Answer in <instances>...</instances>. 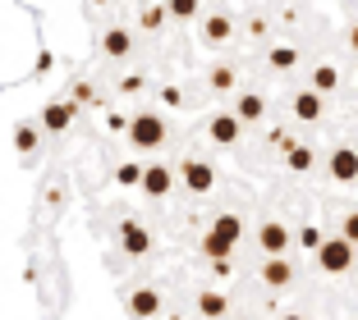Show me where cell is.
<instances>
[{"label":"cell","mask_w":358,"mask_h":320,"mask_svg":"<svg viewBox=\"0 0 358 320\" xmlns=\"http://www.w3.org/2000/svg\"><path fill=\"white\" fill-rule=\"evenodd\" d=\"M280 320H303V316H280Z\"/></svg>","instance_id":"cell-30"},{"label":"cell","mask_w":358,"mask_h":320,"mask_svg":"<svg viewBox=\"0 0 358 320\" xmlns=\"http://www.w3.org/2000/svg\"><path fill=\"white\" fill-rule=\"evenodd\" d=\"M170 320H179V316H170Z\"/></svg>","instance_id":"cell-31"},{"label":"cell","mask_w":358,"mask_h":320,"mask_svg":"<svg viewBox=\"0 0 358 320\" xmlns=\"http://www.w3.org/2000/svg\"><path fill=\"white\" fill-rule=\"evenodd\" d=\"M294 119H303V124L322 119V96H317V92H299L294 96Z\"/></svg>","instance_id":"cell-18"},{"label":"cell","mask_w":358,"mask_h":320,"mask_svg":"<svg viewBox=\"0 0 358 320\" xmlns=\"http://www.w3.org/2000/svg\"><path fill=\"white\" fill-rule=\"evenodd\" d=\"M129 316H134V320L161 316V293L157 289H134V293H129Z\"/></svg>","instance_id":"cell-8"},{"label":"cell","mask_w":358,"mask_h":320,"mask_svg":"<svg viewBox=\"0 0 358 320\" xmlns=\"http://www.w3.org/2000/svg\"><path fill=\"white\" fill-rule=\"evenodd\" d=\"M138 178H143V165H134V160H124V165L115 169V183H124V188H134Z\"/></svg>","instance_id":"cell-25"},{"label":"cell","mask_w":358,"mask_h":320,"mask_svg":"<svg viewBox=\"0 0 358 320\" xmlns=\"http://www.w3.org/2000/svg\"><path fill=\"white\" fill-rule=\"evenodd\" d=\"M129 46H134V37H129L124 28H110V32L101 37V51L110 55V60H124V55H129Z\"/></svg>","instance_id":"cell-17"},{"label":"cell","mask_w":358,"mask_h":320,"mask_svg":"<svg viewBox=\"0 0 358 320\" xmlns=\"http://www.w3.org/2000/svg\"><path fill=\"white\" fill-rule=\"evenodd\" d=\"M230 114L239 119V124H257V119L266 114V101H262L257 92H243V96H239V105H234Z\"/></svg>","instance_id":"cell-12"},{"label":"cell","mask_w":358,"mask_h":320,"mask_svg":"<svg viewBox=\"0 0 358 320\" xmlns=\"http://www.w3.org/2000/svg\"><path fill=\"white\" fill-rule=\"evenodd\" d=\"M257 243H262L266 257H285V252H289V229H285L280 220H266V224L257 229Z\"/></svg>","instance_id":"cell-5"},{"label":"cell","mask_w":358,"mask_h":320,"mask_svg":"<svg viewBox=\"0 0 358 320\" xmlns=\"http://www.w3.org/2000/svg\"><path fill=\"white\" fill-rule=\"evenodd\" d=\"M262 279L271 284V289H285V284L294 279V266H289L285 257H266V261H262Z\"/></svg>","instance_id":"cell-13"},{"label":"cell","mask_w":358,"mask_h":320,"mask_svg":"<svg viewBox=\"0 0 358 320\" xmlns=\"http://www.w3.org/2000/svg\"><path fill=\"white\" fill-rule=\"evenodd\" d=\"M230 32H234L230 14H207V19H202V37H207V42H230Z\"/></svg>","instance_id":"cell-15"},{"label":"cell","mask_w":358,"mask_h":320,"mask_svg":"<svg viewBox=\"0 0 358 320\" xmlns=\"http://www.w3.org/2000/svg\"><path fill=\"white\" fill-rule=\"evenodd\" d=\"M120 247H124L129 257H148V252H152V234H148V224H138V220H124V224H120Z\"/></svg>","instance_id":"cell-4"},{"label":"cell","mask_w":358,"mask_h":320,"mask_svg":"<svg viewBox=\"0 0 358 320\" xmlns=\"http://www.w3.org/2000/svg\"><path fill=\"white\" fill-rule=\"evenodd\" d=\"M349 46H354V51H358V23H354V28H349Z\"/></svg>","instance_id":"cell-29"},{"label":"cell","mask_w":358,"mask_h":320,"mask_svg":"<svg viewBox=\"0 0 358 320\" xmlns=\"http://www.w3.org/2000/svg\"><path fill=\"white\" fill-rule=\"evenodd\" d=\"M207 234H216L221 243H230V247H234V243L243 238V215L225 211V215H216V220H211V229H207Z\"/></svg>","instance_id":"cell-11"},{"label":"cell","mask_w":358,"mask_h":320,"mask_svg":"<svg viewBox=\"0 0 358 320\" xmlns=\"http://www.w3.org/2000/svg\"><path fill=\"white\" fill-rule=\"evenodd\" d=\"M266 60H271V69H294V64H299V51H294V46H271V55H266Z\"/></svg>","instance_id":"cell-20"},{"label":"cell","mask_w":358,"mask_h":320,"mask_svg":"<svg viewBox=\"0 0 358 320\" xmlns=\"http://www.w3.org/2000/svg\"><path fill=\"white\" fill-rule=\"evenodd\" d=\"M74 101H51V105H46V110H42V128H51V133H64V128H69V124H74Z\"/></svg>","instance_id":"cell-10"},{"label":"cell","mask_w":358,"mask_h":320,"mask_svg":"<svg viewBox=\"0 0 358 320\" xmlns=\"http://www.w3.org/2000/svg\"><path fill=\"white\" fill-rule=\"evenodd\" d=\"M129 142H134L138 151L161 146V142H166V114H152V110L134 114V119H129Z\"/></svg>","instance_id":"cell-1"},{"label":"cell","mask_w":358,"mask_h":320,"mask_svg":"<svg viewBox=\"0 0 358 320\" xmlns=\"http://www.w3.org/2000/svg\"><path fill=\"white\" fill-rule=\"evenodd\" d=\"M239 119H234V114L230 110H221V114H211V124H207V133H211V142H216V146H234V142H239Z\"/></svg>","instance_id":"cell-6"},{"label":"cell","mask_w":358,"mask_h":320,"mask_svg":"<svg viewBox=\"0 0 358 320\" xmlns=\"http://www.w3.org/2000/svg\"><path fill=\"white\" fill-rule=\"evenodd\" d=\"M198 311L207 320H225V311H230V298H225L221 289H207V293H198Z\"/></svg>","instance_id":"cell-14"},{"label":"cell","mask_w":358,"mask_h":320,"mask_svg":"<svg viewBox=\"0 0 358 320\" xmlns=\"http://www.w3.org/2000/svg\"><path fill=\"white\" fill-rule=\"evenodd\" d=\"M285 165L294 169V174H308V169H313V146L308 142H289L285 146Z\"/></svg>","instance_id":"cell-16"},{"label":"cell","mask_w":358,"mask_h":320,"mask_svg":"<svg viewBox=\"0 0 358 320\" xmlns=\"http://www.w3.org/2000/svg\"><path fill=\"white\" fill-rule=\"evenodd\" d=\"M161 101H166V105H179V101H184V92H179V87H166V92H161Z\"/></svg>","instance_id":"cell-28"},{"label":"cell","mask_w":358,"mask_h":320,"mask_svg":"<svg viewBox=\"0 0 358 320\" xmlns=\"http://www.w3.org/2000/svg\"><path fill=\"white\" fill-rule=\"evenodd\" d=\"M166 14H170V19H193V14H198V5H193V0H175Z\"/></svg>","instance_id":"cell-26"},{"label":"cell","mask_w":358,"mask_h":320,"mask_svg":"<svg viewBox=\"0 0 358 320\" xmlns=\"http://www.w3.org/2000/svg\"><path fill=\"white\" fill-rule=\"evenodd\" d=\"M179 178H184V188H189V192H211V188H216V169L207 165V160H198V155H193V160H184V169H179Z\"/></svg>","instance_id":"cell-3"},{"label":"cell","mask_w":358,"mask_h":320,"mask_svg":"<svg viewBox=\"0 0 358 320\" xmlns=\"http://www.w3.org/2000/svg\"><path fill=\"white\" fill-rule=\"evenodd\" d=\"M322 243H327V234H322V229H317V224H303V229H299V247L317 252V247H322Z\"/></svg>","instance_id":"cell-22"},{"label":"cell","mask_w":358,"mask_h":320,"mask_svg":"<svg viewBox=\"0 0 358 320\" xmlns=\"http://www.w3.org/2000/svg\"><path fill=\"white\" fill-rule=\"evenodd\" d=\"M161 19H166V10H143V28H157Z\"/></svg>","instance_id":"cell-27"},{"label":"cell","mask_w":358,"mask_h":320,"mask_svg":"<svg viewBox=\"0 0 358 320\" xmlns=\"http://www.w3.org/2000/svg\"><path fill=\"white\" fill-rule=\"evenodd\" d=\"M138 188L148 197H166L170 188H175V174H170L166 165H143V178H138Z\"/></svg>","instance_id":"cell-9"},{"label":"cell","mask_w":358,"mask_h":320,"mask_svg":"<svg viewBox=\"0 0 358 320\" xmlns=\"http://www.w3.org/2000/svg\"><path fill=\"white\" fill-rule=\"evenodd\" d=\"M234 78H239V73H234L230 64H216V69H211V87H216V92H230Z\"/></svg>","instance_id":"cell-21"},{"label":"cell","mask_w":358,"mask_h":320,"mask_svg":"<svg viewBox=\"0 0 358 320\" xmlns=\"http://www.w3.org/2000/svg\"><path fill=\"white\" fill-rule=\"evenodd\" d=\"M331 178L336 183H354L358 178V151L354 146H336L331 151Z\"/></svg>","instance_id":"cell-7"},{"label":"cell","mask_w":358,"mask_h":320,"mask_svg":"<svg viewBox=\"0 0 358 320\" xmlns=\"http://www.w3.org/2000/svg\"><path fill=\"white\" fill-rule=\"evenodd\" d=\"M317 266L327 270V275H349V266H354V247H349L345 238H327V243L317 247Z\"/></svg>","instance_id":"cell-2"},{"label":"cell","mask_w":358,"mask_h":320,"mask_svg":"<svg viewBox=\"0 0 358 320\" xmlns=\"http://www.w3.org/2000/svg\"><path fill=\"white\" fill-rule=\"evenodd\" d=\"M14 146H19V151H32V146H37V128L19 124V128H14Z\"/></svg>","instance_id":"cell-23"},{"label":"cell","mask_w":358,"mask_h":320,"mask_svg":"<svg viewBox=\"0 0 358 320\" xmlns=\"http://www.w3.org/2000/svg\"><path fill=\"white\" fill-rule=\"evenodd\" d=\"M340 238H345L349 247H358V211H349V215L340 220Z\"/></svg>","instance_id":"cell-24"},{"label":"cell","mask_w":358,"mask_h":320,"mask_svg":"<svg viewBox=\"0 0 358 320\" xmlns=\"http://www.w3.org/2000/svg\"><path fill=\"white\" fill-rule=\"evenodd\" d=\"M336 87H340V73L331 69V64H317V69H313V87H308V92L327 96V92H336Z\"/></svg>","instance_id":"cell-19"}]
</instances>
